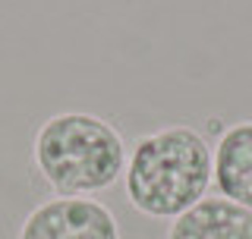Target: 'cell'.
<instances>
[{
    "label": "cell",
    "mask_w": 252,
    "mask_h": 239,
    "mask_svg": "<svg viewBox=\"0 0 252 239\" xmlns=\"http://www.w3.org/2000/svg\"><path fill=\"white\" fill-rule=\"evenodd\" d=\"M211 189V145L186 123H170L136 139L126 154L123 192L139 214L173 220Z\"/></svg>",
    "instance_id": "obj_1"
},
{
    "label": "cell",
    "mask_w": 252,
    "mask_h": 239,
    "mask_svg": "<svg viewBox=\"0 0 252 239\" xmlns=\"http://www.w3.org/2000/svg\"><path fill=\"white\" fill-rule=\"evenodd\" d=\"M164 239H252V211L227 198H202L170 220Z\"/></svg>",
    "instance_id": "obj_5"
},
{
    "label": "cell",
    "mask_w": 252,
    "mask_h": 239,
    "mask_svg": "<svg viewBox=\"0 0 252 239\" xmlns=\"http://www.w3.org/2000/svg\"><path fill=\"white\" fill-rule=\"evenodd\" d=\"M126 154L129 148L117 126L85 110L47 117L32 142L38 173L60 198H92L110 189L123 179Z\"/></svg>",
    "instance_id": "obj_2"
},
{
    "label": "cell",
    "mask_w": 252,
    "mask_h": 239,
    "mask_svg": "<svg viewBox=\"0 0 252 239\" xmlns=\"http://www.w3.org/2000/svg\"><path fill=\"white\" fill-rule=\"evenodd\" d=\"M19 239H120V224L98 198L54 195L29 211Z\"/></svg>",
    "instance_id": "obj_3"
},
{
    "label": "cell",
    "mask_w": 252,
    "mask_h": 239,
    "mask_svg": "<svg viewBox=\"0 0 252 239\" xmlns=\"http://www.w3.org/2000/svg\"><path fill=\"white\" fill-rule=\"evenodd\" d=\"M211 186L220 198L252 211V120L230 123L211 145Z\"/></svg>",
    "instance_id": "obj_4"
}]
</instances>
